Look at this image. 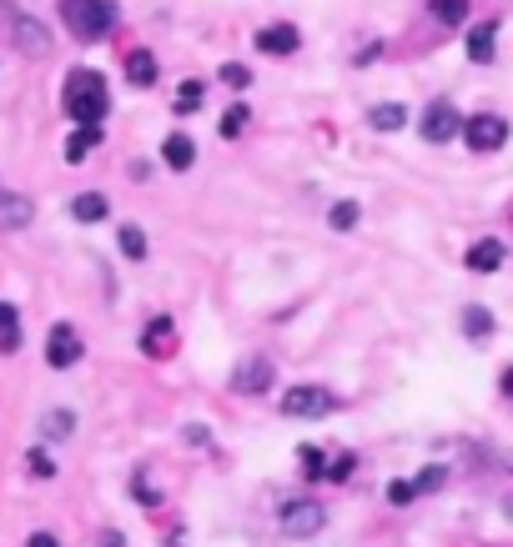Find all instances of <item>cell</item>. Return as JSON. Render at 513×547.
Returning a JSON list of instances; mask_svg holds the SVG:
<instances>
[{"label":"cell","mask_w":513,"mask_h":547,"mask_svg":"<svg viewBox=\"0 0 513 547\" xmlns=\"http://www.w3.org/2000/svg\"><path fill=\"white\" fill-rule=\"evenodd\" d=\"M61 106L76 126H101L111 111V91H106V75L81 65V71L66 75V86H61Z\"/></svg>","instance_id":"1"},{"label":"cell","mask_w":513,"mask_h":547,"mask_svg":"<svg viewBox=\"0 0 513 547\" xmlns=\"http://www.w3.org/2000/svg\"><path fill=\"white\" fill-rule=\"evenodd\" d=\"M61 21L76 41L96 45L116 31V0H61Z\"/></svg>","instance_id":"2"},{"label":"cell","mask_w":513,"mask_h":547,"mask_svg":"<svg viewBox=\"0 0 513 547\" xmlns=\"http://www.w3.org/2000/svg\"><path fill=\"white\" fill-rule=\"evenodd\" d=\"M463 141H469V151H478V156L503 151V141H508V121L493 116V111H478V116L463 121Z\"/></svg>","instance_id":"3"},{"label":"cell","mask_w":513,"mask_h":547,"mask_svg":"<svg viewBox=\"0 0 513 547\" xmlns=\"http://www.w3.org/2000/svg\"><path fill=\"white\" fill-rule=\"evenodd\" d=\"M322 523H328V513L317 503H307V497H292V503H282V513H277V527H282L287 537H312V532H322Z\"/></svg>","instance_id":"4"},{"label":"cell","mask_w":513,"mask_h":547,"mask_svg":"<svg viewBox=\"0 0 513 547\" xmlns=\"http://www.w3.org/2000/svg\"><path fill=\"white\" fill-rule=\"evenodd\" d=\"M332 407H338V397L322 392V386H292V392H282V417H328Z\"/></svg>","instance_id":"5"},{"label":"cell","mask_w":513,"mask_h":547,"mask_svg":"<svg viewBox=\"0 0 513 547\" xmlns=\"http://www.w3.org/2000/svg\"><path fill=\"white\" fill-rule=\"evenodd\" d=\"M45 362L55 366V372H66V366L81 362V332L71 322H55L51 337H45Z\"/></svg>","instance_id":"6"},{"label":"cell","mask_w":513,"mask_h":547,"mask_svg":"<svg viewBox=\"0 0 513 547\" xmlns=\"http://www.w3.org/2000/svg\"><path fill=\"white\" fill-rule=\"evenodd\" d=\"M232 386H237L242 397H262V392H272V362H267L262 352H252L247 362L232 372Z\"/></svg>","instance_id":"7"},{"label":"cell","mask_w":513,"mask_h":547,"mask_svg":"<svg viewBox=\"0 0 513 547\" xmlns=\"http://www.w3.org/2000/svg\"><path fill=\"white\" fill-rule=\"evenodd\" d=\"M463 136V116L448 101H433V106L423 111V141H433V146H443V141Z\"/></svg>","instance_id":"8"},{"label":"cell","mask_w":513,"mask_h":547,"mask_svg":"<svg viewBox=\"0 0 513 547\" xmlns=\"http://www.w3.org/2000/svg\"><path fill=\"white\" fill-rule=\"evenodd\" d=\"M31 216H35V206L25 201L21 191H5V186H0V231H25Z\"/></svg>","instance_id":"9"},{"label":"cell","mask_w":513,"mask_h":547,"mask_svg":"<svg viewBox=\"0 0 513 547\" xmlns=\"http://www.w3.org/2000/svg\"><path fill=\"white\" fill-rule=\"evenodd\" d=\"M15 45H21V55H51V35H45L41 21H31V15H15Z\"/></svg>","instance_id":"10"},{"label":"cell","mask_w":513,"mask_h":547,"mask_svg":"<svg viewBox=\"0 0 513 547\" xmlns=\"http://www.w3.org/2000/svg\"><path fill=\"white\" fill-rule=\"evenodd\" d=\"M297 45H302L297 25H262V31H257V51L262 55H292Z\"/></svg>","instance_id":"11"},{"label":"cell","mask_w":513,"mask_h":547,"mask_svg":"<svg viewBox=\"0 0 513 547\" xmlns=\"http://www.w3.org/2000/svg\"><path fill=\"white\" fill-rule=\"evenodd\" d=\"M469 271H478V277H488V271H498L503 267V241L498 237H483V241H473L469 247Z\"/></svg>","instance_id":"12"},{"label":"cell","mask_w":513,"mask_h":547,"mask_svg":"<svg viewBox=\"0 0 513 547\" xmlns=\"http://www.w3.org/2000/svg\"><path fill=\"white\" fill-rule=\"evenodd\" d=\"M162 161L172 166V171H192V161H197V141L182 136V131H172V136L162 141Z\"/></svg>","instance_id":"13"},{"label":"cell","mask_w":513,"mask_h":547,"mask_svg":"<svg viewBox=\"0 0 513 547\" xmlns=\"http://www.w3.org/2000/svg\"><path fill=\"white\" fill-rule=\"evenodd\" d=\"M172 337H176L172 317H152V322H146V332H142V352H146V357H166Z\"/></svg>","instance_id":"14"},{"label":"cell","mask_w":513,"mask_h":547,"mask_svg":"<svg viewBox=\"0 0 513 547\" xmlns=\"http://www.w3.org/2000/svg\"><path fill=\"white\" fill-rule=\"evenodd\" d=\"M493 41H498V21L473 25V31H469V61L488 65V61H493Z\"/></svg>","instance_id":"15"},{"label":"cell","mask_w":513,"mask_h":547,"mask_svg":"<svg viewBox=\"0 0 513 547\" xmlns=\"http://www.w3.org/2000/svg\"><path fill=\"white\" fill-rule=\"evenodd\" d=\"M126 81H132V86H156V55L152 51H132L126 55Z\"/></svg>","instance_id":"16"},{"label":"cell","mask_w":513,"mask_h":547,"mask_svg":"<svg viewBox=\"0 0 513 547\" xmlns=\"http://www.w3.org/2000/svg\"><path fill=\"white\" fill-rule=\"evenodd\" d=\"M368 126H372V131H403V126H408V106H398V101H382V106L368 111Z\"/></svg>","instance_id":"17"},{"label":"cell","mask_w":513,"mask_h":547,"mask_svg":"<svg viewBox=\"0 0 513 547\" xmlns=\"http://www.w3.org/2000/svg\"><path fill=\"white\" fill-rule=\"evenodd\" d=\"M96 146H101V126H76L66 136V161H86Z\"/></svg>","instance_id":"18"},{"label":"cell","mask_w":513,"mask_h":547,"mask_svg":"<svg viewBox=\"0 0 513 547\" xmlns=\"http://www.w3.org/2000/svg\"><path fill=\"white\" fill-rule=\"evenodd\" d=\"M202 96H207V86H202L197 75H192V81H182V86H176V116H197L202 111Z\"/></svg>","instance_id":"19"},{"label":"cell","mask_w":513,"mask_h":547,"mask_svg":"<svg viewBox=\"0 0 513 547\" xmlns=\"http://www.w3.org/2000/svg\"><path fill=\"white\" fill-rule=\"evenodd\" d=\"M106 211H111V206H106V196H101V191H81L76 201H71V216H76V221H101Z\"/></svg>","instance_id":"20"},{"label":"cell","mask_w":513,"mask_h":547,"mask_svg":"<svg viewBox=\"0 0 513 547\" xmlns=\"http://www.w3.org/2000/svg\"><path fill=\"white\" fill-rule=\"evenodd\" d=\"M15 347H21V317L11 301H0V352H15Z\"/></svg>","instance_id":"21"},{"label":"cell","mask_w":513,"mask_h":547,"mask_svg":"<svg viewBox=\"0 0 513 547\" xmlns=\"http://www.w3.org/2000/svg\"><path fill=\"white\" fill-rule=\"evenodd\" d=\"M116 247H121V257L142 261V257H146V231H142V226H136V221H126V226H121V231H116Z\"/></svg>","instance_id":"22"},{"label":"cell","mask_w":513,"mask_h":547,"mask_svg":"<svg viewBox=\"0 0 513 547\" xmlns=\"http://www.w3.org/2000/svg\"><path fill=\"white\" fill-rule=\"evenodd\" d=\"M247 121H252V111H247V101H237V106H227V111H222V121H217V131H222V136H227V141H237V136H242V131H247Z\"/></svg>","instance_id":"23"},{"label":"cell","mask_w":513,"mask_h":547,"mask_svg":"<svg viewBox=\"0 0 513 547\" xmlns=\"http://www.w3.org/2000/svg\"><path fill=\"white\" fill-rule=\"evenodd\" d=\"M71 427H76V417H71L66 407H55V412H45V417H41V432H45L51 442H66Z\"/></svg>","instance_id":"24"},{"label":"cell","mask_w":513,"mask_h":547,"mask_svg":"<svg viewBox=\"0 0 513 547\" xmlns=\"http://www.w3.org/2000/svg\"><path fill=\"white\" fill-rule=\"evenodd\" d=\"M358 216H362L358 201H338V206L328 211V226H332V231H352V226H358Z\"/></svg>","instance_id":"25"},{"label":"cell","mask_w":513,"mask_h":547,"mask_svg":"<svg viewBox=\"0 0 513 547\" xmlns=\"http://www.w3.org/2000/svg\"><path fill=\"white\" fill-rule=\"evenodd\" d=\"M433 15L443 25H463L469 21V0H433Z\"/></svg>","instance_id":"26"},{"label":"cell","mask_w":513,"mask_h":547,"mask_svg":"<svg viewBox=\"0 0 513 547\" xmlns=\"http://www.w3.org/2000/svg\"><path fill=\"white\" fill-rule=\"evenodd\" d=\"M463 332H469L473 342H478V337H488V332H493V317H488L483 307H469V311H463Z\"/></svg>","instance_id":"27"},{"label":"cell","mask_w":513,"mask_h":547,"mask_svg":"<svg viewBox=\"0 0 513 547\" xmlns=\"http://www.w3.org/2000/svg\"><path fill=\"white\" fill-rule=\"evenodd\" d=\"M297 457H302V473L312 477V483H322V477H328V457H322L317 447H302Z\"/></svg>","instance_id":"28"},{"label":"cell","mask_w":513,"mask_h":547,"mask_svg":"<svg viewBox=\"0 0 513 547\" xmlns=\"http://www.w3.org/2000/svg\"><path fill=\"white\" fill-rule=\"evenodd\" d=\"M352 467H358V457H352V452H338V457L328 462V483H348Z\"/></svg>","instance_id":"29"},{"label":"cell","mask_w":513,"mask_h":547,"mask_svg":"<svg viewBox=\"0 0 513 547\" xmlns=\"http://www.w3.org/2000/svg\"><path fill=\"white\" fill-rule=\"evenodd\" d=\"M222 81H227L232 91H247V86H252V71H247V65H237V61H232V65H222Z\"/></svg>","instance_id":"30"},{"label":"cell","mask_w":513,"mask_h":547,"mask_svg":"<svg viewBox=\"0 0 513 547\" xmlns=\"http://www.w3.org/2000/svg\"><path fill=\"white\" fill-rule=\"evenodd\" d=\"M438 487H443V467H423L418 483H413V493H438Z\"/></svg>","instance_id":"31"},{"label":"cell","mask_w":513,"mask_h":547,"mask_svg":"<svg viewBox=\"0 0 513 547\" xmlns=\"http://www.w3.org/2000/svg\"><path fill=\"white\" fill-rule=\"evenodd\" d=\"M413 483H403V477H398V483H388V503H393V507H408V503H413Z\"/></svg>","instance_id":"32"},{"label":"cell","mask_w":513,"mask_h":547,"mask_svg":"<svg viewBox=\"0 0 513 547\" xmlns=\"http://www.w3.org/2000/svg\"><path fill=\"white\" fill-rule=\"evenodd\" d=\"M25 462H31V477H55V462L45 457L41 447H31V457H25Z\"/></svg>","instance_id":"33"},{"label":"cell","mask_w":513,"mask_h":547,"mask_svg":"<svg viewBox=\"0 0 513 547\" xmlns=\"http://www.w3.org/2000/svg\"><path fill=\"white\" fill-rule=\"evenodd\" d=\"M25 547H61V542H55L51 532H31V542H25Z\"/></svg>","instance_id":"34"},{"label":"cell","mask_w":513,"mask_h":547,"mask_svg":"<svg viewBox=\"0 0 513 547\" xmlns=\"http://www.w3.org/2000/svg\"><path fill=\"white\" fill-rule=\"evenodd\" d=\"M498 386H503V397H513V366H503V376H498Z\"/></svg>","instance_id":"35"},{"label":"cell","mask_w":513,"mask_h":547,"mask_svg":"<svg viewBox=\"0 0 513 547\" xmlns=\"http://www.w3.org/2000/svg\"><path fill=\"white\" fill-rule=\"evenodd\" d=\"M101 547H126V537H116V532H101Z\"/></svg>","instance_id":"36"}]
</instances>
